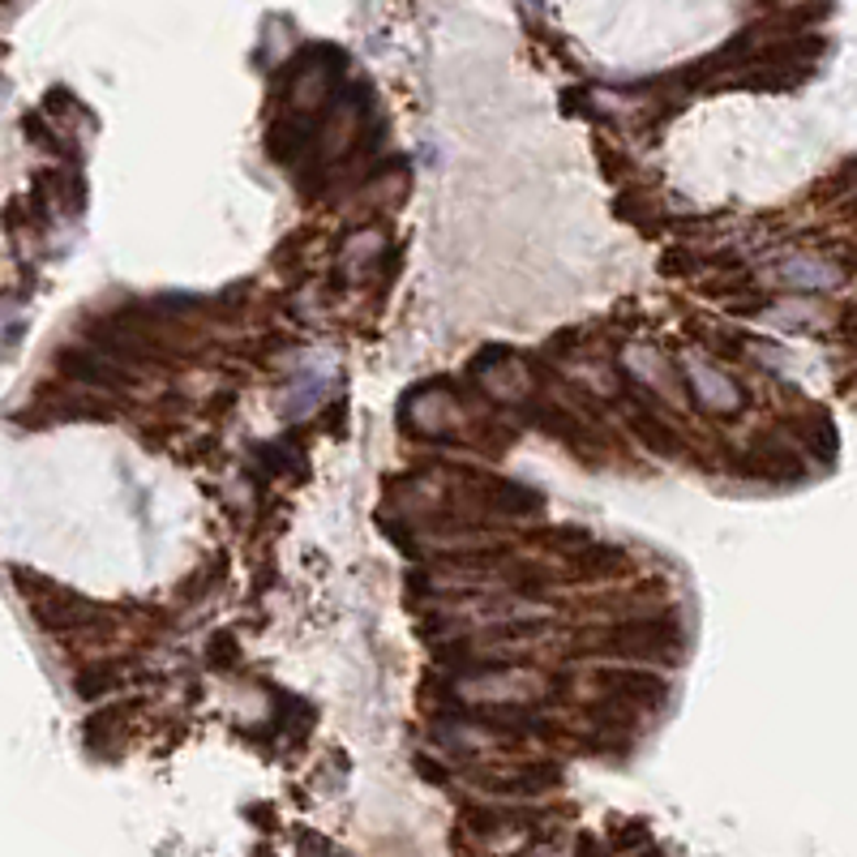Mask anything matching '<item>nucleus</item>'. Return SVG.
<instances>
[{
	"mask_svg": "<svg viewBox=\"0 0 857 857\" xmlns=\"http://www.w3.org/2000/svg\"><path fill=\"white\" fill-rule=\"evenodd\" d=\"M648 845H652V832H648L643 818H630L622 836H614V849H648Z\"/></svg>",
	"mask_w": 857,
	"mask_h": 857,
	"instance_id": "aec40b11",
	"label": "nucleus"
},
{
	"mask_svg": "<svg viewBox=\"0 0 857 857\" xmlns=\"http://www.w3.org/2000/svg\"><path fill=\"white\" fill-rule=\"evenodd\" d=\"M587 720L596 725V729H634L639 725V703L622 699V695H614V691H605V699L587 703Z\"/></svg>",
	"mask_w": 857,
	"mask_h": 857,
	"instance_id": "1a4fd4ad",
	"label": "nucleus"
},
{
	"mask_svg": "<svg viewBox=\"0 0 857 857\" xmlns=\"http://www.w3.org/2000/svg\"><path fill=\"white\" fill-rule=\"evenodd\" d=\"M510 356H514V348H510V344H485V348H480L468 360V373L476 378V382H480V378H489L498 365H507Z\"/></svg>",
	"mask_w": 857,
	"mask_h": 857,
	"instance_id": "a211bd4d",
	"label": "nucleus"
},
{
	"mask_svg": "<svg viewBox=\"0 0 857 857\" xmlns=\"http://www.w3.org/2000/svg\"><path fill=\"white\" fill-rule=\"evenodd\" d=\"M412 768H416V777L433 780V784H446L451 780V768H442L433 755H412Z\"/></svg>",
	"mask_w": 857,
	"mask_h": 857,
	"instance_id": "412c9836",
	"label": "nucleus"
},
{
	"mask_svg": "<svg viewBox=\"0 0 857 857\" xmlns=\"http://www.w3.org/2000/svg\"><path fill=\"white\" fill-rule=\"evenodd\" d=\"M626 425L639 433V442H643L648 451H657V455H682V437H677V428L664 425L657 412H648V408H630V412H626Z\"/></svg>",
	"mask_w": 857,
	"mask_h": 857,
	"instance_id": "6e6552de",
	"label": "nucleus"
},
{
	"mask_svg": "<svg viewBox=\"0 0 857 857\" xmlns=\"http://www.w3.org/2000/svg\"><path fill=\"white\" fill-rule=\"evenodd\" d=\"M734 471L746 480H768V485H802L806 480V459L793 446L780 442H750L746 455L734 459Z\"/></svg>",
	"mask_w": 857,
	"mask_h": 857,
	"instance_id": "f03ea898",
	"label": "nucleus"
},
{
	"mask_svg": "<svg viewBox=\"0 0 857 857\" xmlns=\"http://www.w3.org/2000/svg\"><path fill=\"white\" fill-rule=\"evenodd\" d=\"M600 652L605 657H634V661H682V626L673 614H657V618H630V622L614 626L600 634Z\"/></svg>",
	"mask_w": 857,
	"mask_h": 857,
	"instance_id": "f257e3e1",
	"label": "nucleus"
},
{
	"mask_svg": "<svg viewBox=\"0 0 857 857\" xmlns=\"http://www.w3.org/2000/svg\"><path fill=\"white\" fill-rule=\"evenodd\" d=\"M74 686H78L82 699H99V695H108L117 686V669L112 664H90V669H82Z\"/></svg>",
	"mask_w": 857,
	"mask_h": 857,
	"instance_id": "2eb2a0df",
	"label": "nucleus"
},
{
	"mask_svg": "<svg viewBox=\"0 0 857 857\" xmlns=\"http://www.w3.org/2000/svg\"><path fill=\"white\" fill-rule=\"evenodd\" d=\"M562 99H566V112H575V117H579V112H584V117H592V120L600 117V112H596V108H592V104H596V99H592V95H587V90H566V95H562Z\"/></svg>",
	"mask_w": 857,
	"mask_h": 857,
	"instance_id": "5701e85b",
	"label": "nucleus"
},
{
	"mask_svg": "<svg viewBox=\"0 0 857 857\" xmlns=\"http://www.w3.org/2000/svg\"><path fill=\"white\" fill-rule=\"evenodd\" d=\"M536 634H545V622H498L480 630L476 643L489 648V643H519V639H536Z\"/></svg>",
	"mask_w": 857,
	"mask_h": 857,
	"instance_id": "4468645a",
	"label": "nucleus"
},
{
	"mask_svg": "<svg viewBox=\"0 0 857 857\" xmlns=\"http://www.w3.org/2000/svg\"><path fill=\"white\" fill-rule=\"evenodd\" d=\"M510 545H471V549H451L442 553V566L451 571H489L498 562H507Z\"/></svg>",
	"mask_w": 857,
	"mask_h": 857,
	"instance_id": "9b49d317",
	"label": "nucleus"
},
{
	"mask_svg": "<svg viewBox=\"0 0 857 857\" xmlns=\"http://www.w3.org/2000/svg\"><path fill=\"white\" fill-rule=\"evenodd\" d=\"M519 412H523L532 425L541 428V433L557 437V442H566V446H571L579 459H584V451H592V446H596V437H592V433L579 425V416H575V412H566L562 403H553V399L532 394V399H523V403H519Z\"/></svg>",
	"mask_w": 857,
	"mask_h": 857,
	"instance_id": "20e7f679",
	"label": "nucleus"
},
{
	"mask_svg": "<svg viewBox=\"0 0 857 857\" xmlns=\"http://www.w3.org/2000/svg\"><path fill=\"white\" fill-rule=\"evenodd\" d=\"M854 215H857V197H854Z\"/></svg>",
	"mask_w": 857,
	"mask_h": 857,
	"instance_id": "393cba45",
	"label": "nucleus"
},
{
	"mask_svg": "<svg viewBox=\"0 0 857 857\" xmlns=\"http://www.w3.org/2000/svg\"><path fill=\"white\" fill-rule=\"evenodd\" d=\"M210 661L215 664L232 661V634H215V639H210Z\"/></svg>",
	"mask_w": 857,
	"mask_h": 857,
	"instance_id": "b1692460",
	"label": "nucleus"
},
{
	"mask_svg": "<svg viewBox=\"0 0 857 857\" xmlns=\"http://www.w3.org/2000/svg\"><path fill=\"white\" fill-rule=\"evenodd\" d=\"M56 369H61L69 382H86V387L120 390L129 382V373L120 369L117 360H108L104 351H95V348H61L56 351Z\"/></svg>",
	"mask_w": 857,
	"mask_h": 857,
	"instance_id": "39448f33",
	"label": "nucleus"
},
{
	"mask_svg": "<svg viewBox=\"0 0 857 857\" xmlns=\"http://www.w3.org/2000/svg\"><path fill=\"white\" fill-rule=\"evenodd\" d=\"M476 784H485L489 793H502V798H536L553 784H562V768L557 763H519L514 772H498V777H480Z\"/></svg>",
	"mask_w": 857,
	"mask_h": 857,
	"instance_id": "0eeeda50",
	"label": "nucleus"
},
{
	"mask_svg": "<svg viewBox=\"0 0 857 857\" xmlns=\"http://www.w3.org/2000/svg\"><path fill=\"white\" fill-rule=\"evenodd\" d=\"M378 528H382V536H387L390 545L399 549L403 557H421V541H416L412 523H403V519H390V514H378Z\"/></svg>",
	"mask_w": 857,
	"mask_h": 857,
	"instance_id": "dca6fc26",
	"label": "nucleus"
},
{
	"mask_svg": "<svg viewBox=\"0 0 857 857\" xmlns=\"http://www.w3.org/2000/svg\"><path fill=\"white\" fill-rule=\"evenodd\" d=\"M507 579H510V592L523 596V600H541L549 592V571L545 566H536V562H519Z\"/></svg>",
	"mask_w": 857,
	"mask_h": 857,
	"instance_id": "ddd939ff",
	"label": "nucleus"
},
{
	"mask_svg": "<svg viewBox=\"0 0 857 857\" xmlns=\"http://www.w3.org/2000/svg\"><path fill=\"white\" fill-rule=\"evenodd\" d=\"M626 562V553L618 545H579L571 549V566L587 575V579H596V575H614L618 566Z\"/></svg>",
	"mask_w": 857,
	"mask_h": 857,
	"instance_id": "9d476101",
	"label": "nucleus"
},
{
	"mask_svg": "<svg viewBox=\"0 0 857 857\" xmlns=\"http://www.w3.org/2000/svg\"><path fill=\"white\" fill-rule=\"evenodd\" d=\"M661 271L664 274H699V271H707V258H695L691 249L677 245V249H669L661 258Z\"/></svg>",
	"mask_w": 857,
	"mask_h": 857,
	"instance_id": "6ab92c4d",
	"label": "nucleus"
},
{
	"mask_svg": "<svg viewBox=\"0 0 857 857\" xmlns=\"http://www.w3.org/2000/svg\"><path fill=\"white\" fill-rule=\"evenodd\" d=\"M596 682H600L605 691L622 695V699L648 707V712H661L664 703H669V695H673L669 677L652 673V669H634V664H609V669H596Z\"/></svg>",
	"mask_w": 857,
	"mask_h": 857,
	"instance_id": "7ed1b4c3",
	"label": "nucleus"
},
{
	"mask_svg": "<svg viewBox=\"0 0 857 857\" xmlns=\"http://www.w3.org/2000/svg\"><path fill=\"white\" fill-rule=\"evenodd\" d=\"M802 437H806V451L815 455L818 464H836V455H840V433H836V425H832V416H823L818 412L811 425L802 428Z\"/></svg>",
	"mask_w": 857,
	"mask_h": 857,
	"instance_id": "f8f14e48",
	"label": "nucleus"
},
{
	"mask_svg": "<svg viewBox=\"0 0 857 857\" xmlns=\"http://www.w3.org/2000/svg\"><path fill=\"white\" fill-rule=\"evenodd\" d=\"M476 502L498 514H536L545 507V498L536 489H528L523 480H507V476H480L476 480Z\"/></svg>",
	"mask_w": 857,
	"mask_h": 857,
	"instance_id": "423d86ee",
	"label": "nucleus"
},
{
	"mask_svg": "<svg viewBox=\"0 0 857 857\" xmlns=\"http://www.w3.org/2000/svg\"><path fill=\"white\" fill-rule=\"evenodd\" d=\"M584 750L596 759H609V763H626L630 759V741H618L614 729H600L596 738H584Z\"/></svg>",
	"mask_w": 857,
	"mask_h": 857,
	"instance_id": "f3484780",
	"label": "nucleus"
},
{
	"mask_svg": "<svg viewBox=\"0 0 857 857\" xmlns=\"http://www.w3.org/2000/svg\"><path fill=\"white\" fill-rule=\"evenodd\" d=\"M408 596H416V600H428V596H442V587H433L425 571H408Z\"/></svg>",
	"mask_w": 857,
	"mask_h": 857,
	"instance_id": "4be33fe9",
	"label": "nucleus"
}]
</instances>
